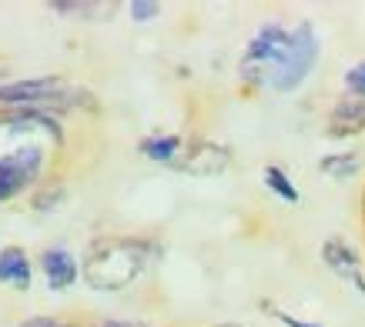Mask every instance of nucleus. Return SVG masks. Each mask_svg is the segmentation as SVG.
Segmentation results:
<instances>
[{"label": "nucleus", "mask_w": 365, "mask_h": 327, "mask_svg": "<svg viewBox=\"0 0 365 327\" xmlns=\"http://www.w3.org/2000/svg\"><path fill=\"white\" fill-rule=\"evenodd\" d=\"M155 254V244L144 237L108 234L88 244L84 251V281L94 291H124L144 274Z\"/></svg>", "instance_id": "f257e3e1"}, {"label": "nucleus", "mask_w": 365, "mask_h": 327, "mask_svg": "<svg viewBox=\"0 0 365 327\" xmlns=\"http://www.w3.org/2000/svg\"><path fill=\"white\" fill-rule=\"evenodd\" d=\"M319 33H315V27H312L309 21H302L295 31H292V50H288V57L282 60V64L275 67V70H268V87L278 90V94H288V90H295L305 80V77L312 74V67H315V60H319Z\"/></svg>", "instance_id": "f03ea898"}, {"label": "nucleus", "mask_w": 365, "mask_h": 327, "mask_svg": "<svg viewBox=\"0 0 365 327\" xmlns=\"http://www.w3.org/2000/svg\"><path fill=\"white\" fill-rule=\"evenodd\" d=\"M41 171H44V151L34 144H24L7 157H0V200H11L27 191L41 177Z\"/></svg>", "instance_id": "7ed1b4c3"}, {"label": "nucleus", "mask_w": 365, "mask_h": 327, "mask_svg": "<svg viewBox=\"0 0 365 327\" xmlns=\"http://www.w3.org/2000/svg\"><path fill=\"white\" fill-rule=\"evenodd\" d=\"M288 50H292V31H285L282 23H265V27L248 41L242 64H255V67H265V70H275V67L288 57Z\"/></svg>", "instance_id": "20e7f679"}, {"label": "nucleus", "mask_w": 365, "mask_h": 327, "mask_svg": "<svg viewBox=\"0 0 365 327\" xmlns=\"http://www.w3.org/2000/svg\"><path fill=\"white\" fill-rule=\"evenodd\" d=\"M228 164H232V151L228 147L211 144V141H195L171 167L191 177H215V174H222Z\"/></svg>", "instance_id": "39448f33"}, {"label": "nucleus", "mask_w": 365, "mask_h": 327, "mask_svg": "<svg viewBox=\"0 0 365 327\" xmlns=\"http://www.w3.org/2000/svg\"><path fill=\"white\" fill-rule=\"evenodd\" d=\"M322 261L332 274H339L342 281H349L365 297V274H362V261H359V254L345 244L342 237H329L322 244Z\"/></svg>", "instance_id": "423d86ee"}, {"label": "nucleus", "mask_w": 365, "mask_h": 327, "mask_svg": "<svg viewBox=\"0 0 365 327\" xmlns=\"http://www.w3.org/2000/svg\"><path fill=\"white\" fill-rule=\"evenodd\" d=\"M4 124H7L14 134L41 127V131H47L57 144L64 141V131H61V124L54 120V114H47V110H37V107H7V110H0V127H4Z\"/></svg>", "instance_id": "0eeeda50"}, {"label": "nucleus", "mask_w": 365, "mask_h": 327, "mask_svg": "<svg viewBox=\"0 0 365 327\" xmlns=\"http://www.w3.org/2000/svg\"><path fill=\"white\" fill-rule=\"evenodd\" d=\"M41 267H44L47 284H51L54 291H67L71 284L78 281V274H81L74 254L64 251V247H47V251L41 254Z\"/></svg>", "instance_id": "6e6552de"}, {"label": "nucleus", "mask_w": 365, "mask_h": 327, "mask_svg": "<svg viewBox=\"0 0 365 327\" xmlns=\"http://www.w3.org/2000/svg\"><path fill=\"white\" fill-rule=\"evenodd\" d=\"M0 284H14L17 291L31 287V261H27V251L17 244L0 251Z\"/></svg>", "instance_id": "1a4fd4ad"}, {"label": "nucleus", "mask_w": 365, "mask_h": 327, "mask_svg": "<svg viewBox=\"0 0 365 327\" xmlns=\"http://www.w3.org/2000/svg\"><path fill=\"white\" fill-rule=\"evenodd\" d=\"M54 14L61 17H78V21H104V17H114L118 4H104V0H51L47 4Z\"/></svg>", "instance_id": "9d476101"}, {"label": "nucleus", "mask_w": 365, "mask_h": 327, "mask_svg": "<svg viewBox=\"0 0 365 327\" xmlns=\"http://www.w3.org/2000/svg\"><path fill=\"white\" fill-rule=\"evenodd\" d=\"M138 151L148 157V161H155V164H171L185 154V141L178 137V134H155V137H144L141 144H138Z\"/></svg>", "instance_id": "9b49d317"}, {"label": "nucleus", "mask_w": 365, "mask_h": 327, "mask_svg": "<svg viewBox=\"0 0 365 327\" xmlns=\"http://www.w3.org/2000/svg\"><path fill=\"white\" fill-rule=\"evenodd\" d=\"M359 167H362V157L352 151L345 154H325L319 161V171L325 177H335V181H349V177L359 174Z\"/></svg>", "instance_id": "f8f14e48"}, {"label": "nucleus", "mask_w": 365, "mask_h": 327, "mask_svg": "<svg viewBox=\"0 0 365 327\" xmlns=\"http://www.w3.org/2000/svg\"><path fill=\"white\" fill-rule=\"evenodd\" d=\"M262 177H265L268 191H272V194H278L285 204H299V187L292 184V177H288L278 164H268L265 171H262Z\"/></svg>", "instance_id": "ddd939ff"}, {"label": "nucleus", "mask_w": 365, "mask_h": 327, "mask_svg": "<svg viewBox=\"0 0 365 327\" xmlns=\"http://www.w3.org/2000/svg\"><path fill=\"white\" fill-rule=\"evenodd\" d=\"M332 124H365V97L345 90L332 107Z\"/></svg>", "instance_id": "4468645a"}, {"label": "nucleus", "mask_w": 365, "mask_h": 327, "mask_svg": "<svg viewBox=\"0 0 365 327\" xmlns=\"http://www.w3.org/2000/svg\"><path fill=\"white\" fill-rule=\"evenodd\" d=\"M64 197H67V187H64V184H57V181H51L47 187L34 191L31 208H34V210H41V214H47V210H57V208H61V200H64Z\"/></svg>", "instance_id": "2eb2a0df"}, {"label": "nucleus", "mask_w": 365, "mask_h": 327, "mask_svg": "<svg viewBox=\"0 0 365 327\" xmlns=\"http://www.w3.org/2000/svg\"><path fill=\"white\" fill-rule=\"evenodd\" d=\"M258 307H262V314L275 317V321H282L285 327H322V324H312V321H302V317H295V314H288V311H282V307L272 304L268 297H262V301H258Z\"/></svg>", "instance_id": "dca6fc26"}, {"label": "nucleus", "mask_w": 365, "mask_h": 327, "mask_svg": "<svg viewBox=\"0 0 365 327\" xmlns=\"http://www.w3.org/2000/svg\"><path fill=\"white\" fill-rule=\"evenodd\" d=\"M128 11H131V17L138 23H148V21H155L158 14H161V4H158V0H134Z\"/></svg>", "instance_id": "f3484780"}, {"label": "nucleus", "mask_w": 365, "mask_h": 327, "mask_svg": "<svg viewBox=\"0 0 365 327\" xmlns=\"http://www.w3.org/2000/svg\"><path fill=\"white\" fill-rule=\"evenodd\" d=\"M345 90H349V94L365 97V60H359L355 67H349V70H345Z\"/></svg>", "instance_id": "a211bd4d"}, {"label": "nucleus", "mask_w": 365, "mask_h": 327, "mask_svg": "<svg viewBox=\"0 0 365 327\" xmlns=\"http://www.w3.org/2000/svg\"><path fill=\"white\" fill-rule=\"evenodd\" d=\"M21 327H81V324L71 321V317H27V321H21Z\"/></svg>", "instance_id": "6ab92c4d"}, {"label": "nucleus", "mask_w": 365, "mask_h": 327, "mask_svg": "<svg viewBox=\"0 0 365 327\" xmlns=\"http://www.w3.org/2000/svg\"><path fill=\"white\" fill-rule=\"evenodd\" d=\"M362 131H365V124H332L325 134L339 141V137H352V134H362Z\"/></svg>", "instance_id": "aec40b11"}, {"label": "nucleus", "mask_w": 365, "mask_h": 327, "mask_svg": "<svg viewBox=\"0 0 365 327\" xmlns=\"http://www.w3.org/2000/svg\"><path fill=\"white\" fill-rule=\"evenodd\" d=\"M359 218H362V230H365V184H362V197H359Z\"/></svg>", "instance_id": "412c9836"}, {"label": "nucleus", "mask_w": 365, "mask_h": 327, "mask_svg": "<svg viewBox=\"0 0 365 327\" xmlns=\"http://www.w3.org/2000/svg\"><path fill=\"white\" fill-rule=\"evenodd\" d=\"M94 327H128L124 321H101V324H94Z\"/></svg>", "instance_id": "4be33fe9"}, {"label": "nucleus", "mask_w": 365, "mask_h": 327, "mask_svg": "<svg viewBox=\"0 0 365 327\" xmlns=\"http://www.w3.org/2000/svg\"><path fill=\"white\" fill-rule=\"evenodd\" d=\"M215 327H245V324H235V321H225V324H215Z\"/></svg>", "instance_id": "5701e85b"}, {"label": "nucleus", "mask_w": 365, "mask_h": 327, "mask_svg": "<svg viewBox=\"0 0 365 327\" xmlns=\"http://www.w3.org/2000/svg\"><path fill=\"white\" fill-rule=\"evenodd\" d=\"M128 327H148V324H128Z\"/></svg>", "instance_id": "b1692460"}, {"label": "nucleus", "mask_w": 365, "mask_h": 327, "mask_svg": "<svg viewBox=\"0 0 365 327\" xmlns=\"http://www.w3.org/2000/svg\"><path fill=\"white\" fill-rule=\"evenodd\" d=\"M0 84H7V80H4V74H0Z\"/></svg>", "instance_id": "393cba45"}]
</instances>
